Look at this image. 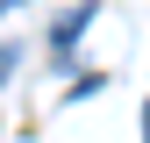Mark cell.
I'll use <instances>...</instances> for the list:
<instances>
[{"instance_id":"cell-1","label":"cell","mask_w":150,"mask_h":143,"mask_svg":"<svg viewBox=\"0 0 150 143\" xmlns=\"http://www.w3.org/2000/svg\"><path fill=\"white\" fill-rule=\"evenodd\" d=\"M86 22H93V7H71L64 22L50 29V50H57V57H71V43H79V29H86Z\"/></svg>"},{"instance_id":"cell-2","label":"cell","mask_w":150,"mask_h":143,"mask_svg":"<svg viewBox=\"0 0 150 143\" xmlns=\"http://www.w3.org/2000/svg\"><path fill=\"white\" fill-rule=\"evenodd\" d=\"M14 79V43H0V86Z\"/></svg>"},{"instance_id":"cell-3","label":"cell","mask_w":150,"mask_h":143,"mask_svg":"<svg viewBox=\"0 0 150 143\" xmlns=\"http://www.w3.org/2000/svg\"><path fill=\"white\" fill-rule=\"evenodd\" d=\"M143 136H150V115H143Z\"/></svg>"}]
</instances>
